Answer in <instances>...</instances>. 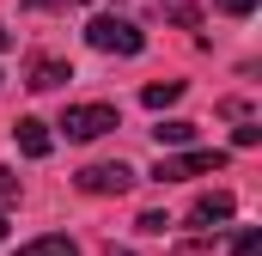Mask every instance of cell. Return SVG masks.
Instances as JSON below:
<instances>
[{
	"label": "cell",
	"mask_w": 262,
	"mask_h": 256,
	"mask_svg": "<svg viewBox=\"0 0 262 256\" xmlns=\"http://www.w3.org/2000/svg\"><path fill=\"white\" fill-rule=\"evenodd\" d=\"M152 134H159V146H195V122H183V116L177 122H159Z\"/></svg>",
	"instance_id": "obj_10"
},
{
	"label": "cell",
	"mask_w": 262,
	"mask_h": 256,
	"mask_svg": "<svg viewBox=\"0 0 262 256\" xmlns=\"http://www.w3.org/2000/svg\"><path fill=\"white\" fill-rule=\"evenodd\" d=\"M213 6H220L226 18H250V12H256V0H213Z\"/></svg>",
	"instance_id": "obj_12"
},
{
	"label": "cell",
	"mask_w": 262,
	"mask_h": 256,
	"mask_svg": "<svg viewBox=\"0 0 262 256\" xmlns=\"http://www.w3.org/2000/svg\"><path fill=\"white\" fill-rule=\"evenodd\" d=\"M110 128H122V110H116V104H73L61 116L67 140H98V134H110Z\"/></svg>",
	"instance_id": "obj_3"
},
{
	"label": "cell",
	"mask_w": 262,
	"mask_h": 256,
	"mask_svg": "<svg viewBox=\"0 0 262 256\" xmlns=\"http://www.w3.org/2000/svg\"><path fill=\"white\" fill-rule=\"evenodd\" d=\"M85 43L104 49V55H140V49H146V37L134 31L128 18H116V12H98V18L85 25Z\"/></svg>",
	"instance_id": "obj_2"
},
{
	"label": "cell",
	"mask_w": 262,
	"mask_h": 256,
	"mask_svg": "<svg viewBox=\"0 0 262 256\" xmlns=\"http://www.w3.org/2000/svg\"><path fill=\"white\" fill-rule=\"evenodd\" d=\"M73 183H79L85 195H122V189L134 183V171L122 165V159H116V165H85V171H79Z\"/></svg>",
	"instance_id": "obj_4"
},
{
	"label": "cell",
	"mask_w": 262,
	"mask_h": 256,
	"mask_svg": "<svg viewBox=\"0 0 262 256\" xmlns=\"http://www.w3.org/2000/svg\"><path fill=\"white\" fill-rule=\"evenodd\" d=\"M6 49H12V31H6V25H0V55H6Z\"/></svg>",
	"instance_id": "obj_16"
},
{
	"label": "cell",
	"mask_w": 262,
	"mask_h": 256,
	"mask_svg": "<svg viewBox=\"0 0 262 256\" xmlns=\"http://www.w3.org/2000/svg\"><path fill=\"white\" fill-rule=\"evenodd\" d=\"M213 171H226L220 146H177L152 165V183H183V177H213Z\"/></svg>",
	"instance_id": "obj_1"
},
{
	"label": "cell",
	"mask_w": 262,
	"mask_h": 256,
	"mask_svg": "<svg viewBox=\"0 0 262 256\" xmlns=\"http://www.w3.org/2000/svg\"><path fill=\"white\" fill-rule=\"evenodd\" d=\"M12 140H18L25 159H49L55 153V134H49V122H37V116H18L12 122Z\"/></svg>",
	"instance_id": "obj_5"
},
{
	"label": "cell",
	"mask_w": 262,
	"mask_h": 256,
	"mask_svg": "<svg viewBox=\"0 0 262 256\" xmlns=\"http://www.w3.org/2000/svg\"><path fill=\"white\" fill-rule=\"evenodd\" d=\"M18 256H79V244H73L67 232H43V238L18 244Z\"/></svg>",
	"instance_id": "obj_8"
},
{
	"label": "cell",
	"mask_w": 262,
	"mask_h": 256,
	"mask_svg": "<svg viewBox=\"0 0 262 256\" xmlns=\"http://www.w3.org/2000/svg\"><path fill=\"white\" fill-rule=\"evenodd\" d=\"M67 79H73V67H67L61 55H37V61H31V79H25V86H31V92H61Z\"/></svg>",
	"instance_id": "obj_7"
},
{
	"label": "cell",
	"mask_w": 262,
	"mask_h": 256,
	"mask_svg": "<svg viewBox=\"0 0 262 256\" xmlns=\"http://www.w3.org/2000/svg\"><path fill=\"white\" fill-rule=\"evenodd\" d=\"M232 207H238L232 189H207V195H195L189 220H195V226H226V220H232Z\"/></svg>",
	"instance_id": "obj_6"
},
{
	"label": "cell",
	"mask_w": 262,
	"mask_h": 256,
	"mask_svg": "<svg viewBox=\"0 0 262 256\" xmlns=\"http://www.w3.org/2000/svg\"><path fill=\"white\" fill-rule=\"evenodd\" d=\"M12 201H18V177L0 165V207H12Z\"/></svg>",
	"instance_id": "obj_13"
},
{
	"label": "cell",
	"mask_w": 262,
	"mask_h": 256,
	"mask_svg": "<svg viewBox=\"0 0 262 256\" xmlns=\"http://www.w3.org/2000/svg\"><path fill=\"white\" fill-rule=\"evenodd\" d=\"M177 98H183V79H152V86L140 92L146 110H165V104H177Z\"/></svg>",
	"instance_id": "obj_9"
},
{
	"label": "cell",
	"mask_w": 262,
	"mask_h": 256,
	"mask_svg": "<svg viewBox=\"0 0 262 256\" xmlns=\"http://www.w3.org/2000/svg\"><path fill=\"white\" fill-rule=\"evenodd\" d=\"M0 244H6V214H0Z\"/></svg>",
	"instance_id": "obj_17"
},
{
	"label": "cell",
	"mask_w": 262,
	"mask_h": 256,
	"mask_svg": "<svg viewBox=\"0 0 262 256\" xmlns=\"http://www.w3.org/2000/svg\"><path fill=\"white\" fill-rule=\"evenodd\" d=\"M134 226H140V232H146V238H159V232H165V226H171V220H165V214H140V220H134Z\"/></svg>",
	"instance_id": "obj_14"
},
{
	"label": "cell",
	"mask_w": 262,
	"mask_h": 256,
	"mask_svg": "<svg viewBox=\"0 0 262 256\" xmlns=\"http://www.w3.org/2000/svg\"><path fill=\"white\" fill-rule=\"evenodd\" d=\"M232 256H262V232L256 226H244V232L232 238Z\"/></svg>",
	"instance_id": "obj_11"
},
{
	"label": "cell",
	"mask_w": 262,
	"mask_h": 256,
	"mask_svg": "<svg viewBox=\"0 0 262 256\" xmlns=\"http://www.w3.org/2000/svg\"><path fill=\"white\" fill-rule=\"evenodd\" d=\"M31 12H55V6H92V0H25Z\"/></svg>",
	"instance_id": "obj_15"
}]
</instances>
